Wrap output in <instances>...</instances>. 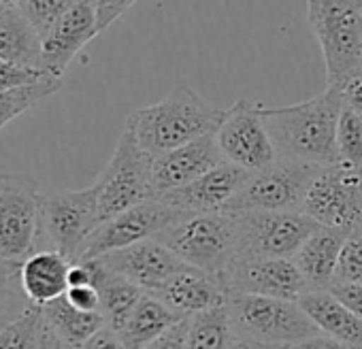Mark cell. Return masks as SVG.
<instances>
[{
  "label": "cell",
  "instance_id": "obj_1",
  "mask_svg": "<svg viewBox=\"0 0 362 349\" xmlns=\"http://www.w3.org/2000/svg\"><path fill=\"white\" fill-rule=\"evenodd\" d=\"M343 109L345 105L341 90L337 85H326L322 94L298 105H260V117L273 138L279 158L328 168L339 164L337 128Z\"/></svg>",
  "mask_w": 362,
  "mask_h": 349
},
{
  "label": "cell",
  "instance_id": "obj_2",
  "mask_svg": "<svg viewBox=\"0 0 362 349\" xmlns=\"http://www.w3.org/2000/svg\"><path fill=\"white\" fill-rule=\"evenodd\" d=\"M224 117L226 109L209 105L194 90L181 85L156 105L130 113L124 128L156 160L177 147L216 134Z\"/></svg>",
  "mask_w": 362,
  "mask_h": 349
},
{
  "label": "cell",
  "instance_id": "obj_3",
  "mask_svg": "<svg viewBox=\"0 0 362 349\" xmlns=\"http://www.w3.org/2000/svg\"><path fill=\"white\" fill-rule=\"evenodd\" d=\"M226 309L233 334L262 347L284 349L322 334L298 302L292 300L228 294Z\"/></svg>",
  "mask_w": 362,
  "mask_h": 349
},
{
  "label": "cell",
  "instance_id": "obj_4",
  "mask_svg": "<svg viewBox=\"0 0 362 349\" xmlns=\"http://www.w3.org/2000/svg\"><path fill=\"white\" fill-rule=\"evenodd\" d=\"M43 194L35 179L18 172H0V256L24 264L45 252Z\"/></svg>",
  "mask_w": 362,
  "mask_h": 349
},
{
  "label": "cell",
  "instance_id": "obj_5",
  "mask_svg": "<svg viewBox=\"0 0 362 349\" xmlns=\"http://www.w3.org/2000/svg\"><path fill=\"white\" fill-rule=\"evenodd\" d=\"M311 32L322 49L328 85L362 69V9L351 0H311L307 5Z\"/></svg>",
  "mask_w": 362,
  "mask_h": 349
},
{
  "label": "cell",
  "instance_id": "obj_6",
  "mask_svg": "<svg viewBox=\"0 0 362 349\" xmlns=\"http://www.w3.org/2000/svg\"><path fill=\"white\" fill-rule=\"evenodd\" d=\"M181 262L194 271L222 279L237 260L235 226L226 213H203L179 220L156 237Z\"/></svg>",
  "mask_w": 362,
  "mask_h": 349
},
{
  "label": "cell",
  "instance_id": "obj_7",
  "mask_svg": "<svg viewBox=\"0 0 362 349\" xmlns=\"http://www.w3.org/2000/svg\"><path fill=\"white\" fill-rule=\"evenodd\" d=\"M98 196L100 224L153 199V158L122 130L113 155L92 184Z\"/></svg>",
  "mask_w": 362,
  "mask_h": 349
},
{
  "label": "cell",
  "instance_id": "obj_8",
  "mask_svg": "<svg viewBox=\"0 0 362 349\" xmlns=\"http://www.w3.org/2000/svg\"><path fill=\"white\" fill-rule=\"evenodd\" d=\"M322 168L290 160L277 158L271 166L252 172L241 192L230 201L222 211L226 215L241 213H284L300 211L307 190Z\"/></svg>",
  "mask_w": 362,
  "mask_h": 349
},
{
  "label": "cell",
  "instance_id": "obj_9",
  "mask_svg": "<svg viewBox=\"0 0 362 349\" xmlns=\"http://www.w3.org/2000/svg\"><path fill=\"white\" fill-rule=\"evenodd\" d=\"M237 260H294L317 224L303 211L230 215Z\"/></svg>",
  "mask_w": 362,
  "mask_h": 349
},
{
  "label": "cell",
  "instance_id": "obj_10",
  "mask_svg": "<svg viewBox=\"0 0 362 349\" xmlns=\"http://www.w3.org/2000/svg\"><path fill=\"white\" fill-rule=\"evenodd\" d=\"M300 211L317 226L354 232L362 226V170L341 162L322 168Z\"/></svg>",
  "mask_w": 362,
  "mask_h": 349
},
{
  "label": "cell",
  "instance_id": "obj_11",
  "mask_svg": "<svg viewBox=\"0 0 362 349\" xmlns=\"http://www.w3.org/2000/svg\"><path fill=\"white\" fill-rule=\"evenodd\" d=\"M43 224L47 243L71 262L81 258L88 239L100 226L94 186L43 194Z\"/></svg>",
  "mask_w": 362,
  "mask_h": 349
},
{
  "label": "cell",
  "instance_id": "obj_12",
  "mask_svg": "<svg viewBox=\"0 0 362 349\" xmlns=\"http://www.w3.org/2000/svg\"><path fill=\"white\" fill-rule=\"evenodd\" d=\"M216 141L224 162L239 166L245 172H258L279 158L260 117V105H252L245 98L226 109V117L216 132Z\"/></svg>",
  "mask_w": 362,
  "mask_h": 349
},
{
  "label": "cell",
  "instance_id": "obj_13",
  "mask_svg": "<svg viewBox=\"0 0 362 349\" xmlns=\"http://www.w3.org/2000/svg\"><path fill=\"white\" fill-rule=\"evenodd\" d=\"M184 218H188V215L166 207L158 199L141 203V205L111 218L109 222L100 224L96 228V232L88 239V243L81 252V258L77 262L103 258L111 252H119L130 245L156 239L160 232H164L166 228H170L173 224H177Z\"/></svg>",
  "mask_w": 362,
  "mask_h": 349
},
{
  "label": "cell",
  "instance_id": "obj_14",
  "mask_svg": "<svg viewBox=\"0 0 362 349\" xmlns=\"http://www.w3.org/2000/svg\"><path fill=\"white\" fill-rule=\"evenodd\" d=\"M226 294H247L298 302L309 292L294 260H235L222 275Z\"/></svg>",
  "mask_w": 362,
  "mask_h": 349
},
{
  "label": "cell",
  "instance_id": "obj_15",
  "mask_svg": "<svg viewBox=\"0 0 362 349\" xmlns=\"http://www.w3.org/2000/svg\"><path fill=\"white\" fill-rule=\"evenodd\" d=\"M252 172H245L239 166L224 162L205 177L192 182L186 188H179L164 196H158L166 207L184 215H203V213H222L230 201L241 192Z\"/></svg>",
  "mask_w": 362,
  "mask_h": 349
},
{
  "label": "cell",
  "instance_id": "obj_16",
  "mask_svg": "<svg viewBox=\"0 0 362 349\" xmlns=\"http://www.w3.org/2000/svg\"><path fill=\"white\" fill-rule=\"evenodd\" d=\"M224 164L216 134L177 147L153 160V199L186 188Z\"/></svg>",
  "mask_w": 362,
  "mask_h": 349
},
{
  "label": "cell",
  "instance_id": "obj_17",
  "mask_svg": "<svg viewBox=\"0 0 362 349\" xmlns=\"http://www.w3.org/2000/svg\"><path fill=\"white\" fill-rule=\"evenodd\" d=\"M100 262L111 273L122 275L139 285L143 292H153L173 275L190 268L156 239L130 245L119 252H111L103 256Z\"/></svg>",
  "mask_w": 362,
  "mask_h": 349
},
{
  "label": "cell",
  "instance_id": "obj_18",
  "mask_svg": "<svg viewBox=\"0 0 362 349\" xmlns=\"http://www.w3.org/2000/svg\"><path fill=\"white\" fill-rule=\"evenodd\" d=\"M98 22L94 3L71 0V7L58 20L49 37L43 41V60L47 75L62 79L69 64L81 54V49L98 37Z\"/></svg>",
  "mask_w": 362,
  "mask_h": 349
},
{
  "label": "cell",
  "instance_id": "obj_19",
  "mask_svg": "<svg viewBox=\"0 0 362 349\" xmlns=\"http://www.w3.org/2000/svg\"><path fill=\"white\" fill-rule=\"evenodd\" d=\"M149 294H153L181 319H190L205 311L224 307L228 296L220 279L194 268L173 275Z\"/></svg>",
  "mask_w": 362,
  "mask_h": 349
},
{
  "label": "cell",
  "instance_id": "obj_20",
  "mask_svg": "<svg viewBox=\"0 0 362 349\" xmlns=\"http://www.w3.org/2000/svg\"><path fill=\"white\" fill-rule=\"evenodd\" d=\"M0 60L18 69L47 73L43 41L22 13L20 5L7 0H0Z\"/></svg>",
  "mask_w": 362,
  "mask_h": 349
},
{
  "label": "cell",
  "instance_id": "obj_21",
  "mask_svg": "<svg viewBox=\"0 0 362 349\" xmlns=\"http://www.w3.org/2000/svg\"><path fill=\"white\" fill-rule=\"evenodd\" d=\"M347 237L349 232L317 226V230L303 243L294 256V264L309 290H328L334 283Z\"/></svg>",
  "mask_w": 362,
  "mask_h": 349
},
{
  "label": "cell",
  "instance_id": "obj_22",
  "mask_svg": "<svg viewBox=\"0 0 362 349\" xmlns=\"http://www.w3.org/2000/svg\"><path fill=\"white\" fill-rule=\"evenodd\" d=\"M298 307L317 330L349 349H362V319L343 307L328 290H309L298 298Z\"/></svg>",
  "mask_w": 362,
  "mask_h": 349
},
{
  "label": "cell",
  "instance_id": "obj_23",
  "mask_svg": "<svg viewBox=\"0 0 362 349\" xmlns=\"http://www.w3.org/2000/svg\"><path fill=\"white\" fill-rule=\"evenodd\" d=\"M71 264L73 262L56 249L39 252L22 264V288L33 307L41 309L69 292Z\"/></svg>",
  "mask_w": 362,
  "mask_h": 349
},
{
  "label": "cell",
  "instance_id": "obj_24",
  "mask_svg": "<svg viewBox=\"0 0 362 349\" xmlns=\"http://www.w3.org/2000/svg\"><path fill=\"white\" fill-rule=\"evenodd\" d=\"M181 321L186 319H181L177 313H173L153 294L145 292L117 332L122 341L128 345V349H145L147 345H151L156 338H160L164 332H168L173 326Z\"/></svg>",
  "mask_w": 362,
  "mask_h": 349
},
{
  "label": "cell",
  "instance_id": "obj_25",
  "mask_svg": "<svg viewBox=\"0 0 362 349\" xmlns=\"http://www.w3.org/2000/svg\"><path fill=\"white\" fill-rule=\"evenodd\" d=\"M90 262L94 271V288L98 290L100 296V313L109 328L119 330L145 292L132 281H128L126 277L111 273L100 262V258H94Z\"/></svg>",
  "mask_w": 362,
  "mask_h": 349
},
{
  "label": "cell",
  "instance_id": "obj_26",
  "mask_svg": "<svg viewBox=\"0 0 362 349\" xmlns=\"http://www.w3.org/2000/svg\"><path fill=\"white\" fill-rule=\"evenodd\" d=\"M45 324L73 349H81L96 332H100L107 321L103 313H83L69 304L66 296H60L45 307H41Z\"/></svg>",
  "mask_w": 362,
  "mask_h": 349
},
{
  "label": "cell",
  "instance_id": "obj_27",
  "mask_svg": "<svg viewBox=\"0 0 362 349\" xmlns=\"http://www.w3.org/2000/svg\"><path fill=\"white\" fill-rule=\"evenodd\" d=\"M233 338L226 304L188 319L186 349H230Z\"/></svg>",
  "mask_w": 362,
  "mask_h": 349
},
{
  "label": "cell",
  "instance_id": "obj_28",
  "mask_svg": "<svg viewBox=\"0 0 362 349\" xmlns=\"http://www.w3.org/2000/svg\"><path fill=\"white\" fill-rule=\"evenodd\" d=\"M33 302L22 288V264L0 256V330L20 319Z\"/></svg>",
  "mask_w": 362,
  "mask_h": 349
},
{
  "label": "cell",
  "instance_id": "obj_29",
  "mask_svg": "<svg viewBox=\"0 0 362 349\" xmlns=\"http://www.w3.org/2000/svg\"><path fill=\"white\" fill-rule=\"evenodd\" d=\"M60 88H62V79L47 77V79L33 83V85L0 92V128H5L7 124H11L22 113L35 109L39 102L54 96Z\"/></svg>",
  "mask_w": 362,
  "mask_h": 349
},
{
  "label": "cell",
  "instance_id": "obj_30",
  "mask_svg": "<svg viewBox=\"0 0 362 349\" xmlns=\"http://www.w3.org/2000/svg\"><path fill=\"white\" fill-rule=\"evenodd\" d=\"M43 324L41 309L30 307L20 319L0 330V349H37Z\"/></svg>",
  "mask_w": 362,
  "mask_h": 349
},
{
  "label": "cell",
  "instance_id": "obj_31",
  "mask_svg": "<svg viewBox=\"0 0 362 349\" xmlns=\"http://www.w3.org/2000/svg\"><path fill=\"white\" fill-rule=\"evenodd\" d=\"M337 151L339 162L362 170V115L343 109L337 128Z\"/></svg>",
  "mask_w": 362,
  "mask_h": 349
},
{
  "label": "cell",
  "instance_id": "obj_32",
  "mask_svg": "<svg viewBox=\"0 0 362 349\" xmlns=\"http://www.w3.org/2000/svg\"><path fill=\"white\" fill-rule=\"evenodd\" d=\"M18 5L30 26L37 30L39 39L45 41L58 20L71 7V0H18Z\"/></svg>",
  "mask_w": 362,
  "mask_h": 349
},
{
  "label": "cell",
  "instance_id": "obj_33",
  "mask_svg": "<svg viewBox=\"0 0 362 349\" xmlns=\"http://www.w3.org/2000/svg\"><path fill=\"white\" fill-rule=\"evenodd\" d=\"M334 281L343 283H362V226L349 232Z\"/></svg>",
  "mask_w": 362,
  "mask_h": 349
},
{
  "label": "cell",
  "instance_id": "obj_34",
  "mask_svg": "<svg viewBox=\"0 0 362 349\" xmlns=\"http://www.w3.org/2000/svg\"><path fill=\"white\" fill-rule=\"evenodd\" d=\"M47 77H49L47 73L18 69L13 64H7V62L0 60V92L24 88V85H33V83H39V81H43Z\"/></svg>",
  "mask_w": 362,
  "mask_h": 349
},
{
  "label": "cell",
  "instance_id": "obj_35",
  "mask_svg": "<svg viewBox=\"0 0 362 349\" xmlns=\"http://www.w3.org/2000/svg\"><path fill=\"white\" fill-rule=\"evenodd\" d=\"M328 292L343 304L347 307L358 319H362V283H343L334 281Z\"/></svg>",
  "mask_w": 362,
  "mask_h": 349
},
{
  "label": "cell",
  "instance_id": "obj_36",
  "mask_svg": "<svg viewBox=\"0 0 362 349\" xmlns=\"http://www.w3.org/2000/svg\"><path fill=\"white\" fill-rule=\"evenodd\" d=\"M69 304L75 307L77 311L83 313H100V296L98 290L92 285H81V288H69L64 294Z\"/></svg>",
  "mask_w": 362,
  "mask_h": 349
},
{
  "label": "cell",
  "instance_id": "obj_37",
  "mask_svg": "<svg viewBox=\"0 0 362 349\" xmlns=\"http://www.w3.org/2000/svg\"><path fill=\"white\" fill-rule=\"evenodd\" d=\"M337 88L341 90L345 109H351L362 115V69L343 79Z\"/></svg>",
  "mask_w": 362,
  "mask_h": 349
},
{
  "label": "cell",
  "instance_id": "obj_38",
  "mask_svg": "<svg viewBox=\"0 0 362 349\" xmlns=\"http://www.w3.org/2000/svg\"><path fill=\"white\" fill-rule=\"evenodd\" d=\"M134 3H94L96 9V22H98V30L105 32L113 22H117Z\"/></svg>",
  "mask_w": 362,
  "mask_h": 349
},
{
  "label": "cell",
  "instance_id": "obj_39",
  "mask_svg": "<svg viewBox=\"0 0 362 349\" xmlns=\"http://www.w3.org/2000/svg\"><path fill=\"white\" fill-rule=\"evenodd\" d=\"M186 334H188V319L173 326L168 332H164L145 349H186Z\"/></svg>",
  "mask_w": 362,
  "mask_h": 349
},
{
  "label": "cell",
  "instance_id": "obj_40",
  "mask_svg": "<svg viewBox=\"0 0 362 349\" xmlns=\"http://www.w3.org/2000/svg\"><path fill=\"white\" fill-rule=\"evenodd\" d=\"M81 349H128V345L122 341L119 332L105 326L100 332H96Z\"/></svg>",
  "mask_w": 362,
  "mask_h": 349
},
{
  "label": "cell",
  "instance_id": "obj_41",
  "mask_svg": "<svg viewBox=\"0 0 362 349\" xmlns=\"http://www.w3.org/2000/svg\"><path fill=\"white\" fill-rule=\"evenodd\" d=\"M284 349H349L345 345H341L339 341L326 336V334H317V336H311V338H305L300 343H294V345H288Z\"/></svg>",
  "mask_w": 362,
  "mask_h": 349
},
{
  "label": "cell",
  "instance_id": "obj_42",
  "mask_svg": "<svg viewBox=\"0 0 362 349\" xmlns=\"http://www.w3.org/2000/svg\"><path fill=\"white\" fill-rule=\"evenodd\" d=\"M37 349H73V347L66 345L47 324H43V330H41V338H39V347Z\"/></svg>",
  "mask_w": 362,
  "mask_h": 349
},
{
  "label": "cell",
  "instance_id": "obj_43",
  "mask_svg": "<svg viewBox=\"0 0 362 349\" xmlns=\"http://www.w3.org/2000/svg\"><path fill=\"white\" fill-rule=\"evenodd\" d=\"M230 349H271V347H262V345H256V343H250V341H243V338L235 336Z\"/></svg>",
  "mask_w": 362,
  "mask_h": 349
},
{
  "label": "cell",
  "instance_id": "obj_44",
  "mask_svg": "<svg viewBox=\"0 0 362 349\" xmlns=\"http://www.w3.org/2000/svg\"><path fill=\"white\" fill-rule=\"evenodd\" d=\"M360 9H362V3H360Z\"/></svg>",
  "mask_w": 362,
  "mask_h": 349
}]
</instances>
